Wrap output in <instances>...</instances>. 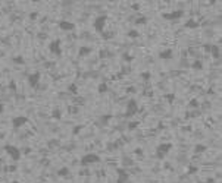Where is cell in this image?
<instances>
[{
    "instance_id": "ee69618b",
    "label": "cell",
    "mask_w": 222,
    "mask_h": 183,
    "mask_svg": "<svg viewBox=\"0 0 222 183\" xmlns=\"http://www.w3.org/2000/svg\"><path fill=\"white\" fill-rule=\"evenodd\" d=\"M12 183H19V182H18V180H15V182H12Z\"/></svg>"
},
{
    "instance_id": "d6986e66",
    "label": "cell",
    "mask_w": 222,
    "mask_h": 183,
    "mask_svg": "<svg viewBox=\"0 0 222 183\" xmlns=\"http://www.w3.org/2000/svg\"><path fill=\"white\" fill-rule=\"evenodd\" d=\"M206 150H207V146H206V145H202V144H199V145H196V146H194V152H196V154L204 152Z\"/></svg>"
},
{
    "instance_id": "8fae6325",
    "label": "cell",
    "mask_w": 222,
    "mask_h": 183,
    "mask_svg": "<svg viewBox=\"0 0 222 183\" xmlns=\"http://www.w3.org/2000/svg\"><path fill=\"white\" fill-rule=\"evenodd\" d=\"M172 150V144L171 142H165V144H160L159 146H156V152H162V154H168Z\"/></svg>"
},
{
    "instance_id": "8992f818",
    "label": "cell",
    "mask_w": 222,
    "mask_h": 183,
    "mask_svg": "<svg viewBox=\"0 0 222 183\" xmlns=\"http://www.w3.org/2000/svg\"><path fill=\"white\" fill-rule=\"evenodd\" d=\"M184 16V10L182 9H178V10H172V12H168V13H163L162 18L166 19V21H177L179 18Z\"/></svg>"
},
{
    "instance_id": "ffe728a7",
    "label": "cell",
    "mask_w": 222,
    "mask_h": 183,
    "mask_svg": "<svg viewBox=\"0 0 222 183\" xmlns=\"http://www.w3.org/2000/svg\"><path fill=\"white\" fill-rule=\"evenodd\" d=\"M12 62L16 63V65H24V63H25V59H24L22 56H16V57L12 59Z\"/></svg>"
},
{
    "instance_id": "7bdbcfd3",
    "label": "cell",
    "mask_w": 222,
    "mask_h": 183,
    "mask_svg": "<svg viewBox=\"0 0 222 183\" xmlns=\"http://www.w3.org/2000/svg\"><path fill=\"white\" fill-rule=\"evenodd\" d=\"M206 183H216V182H215V180H212V179H207V180H206Z\"/></svg>"
},
{
    "instance_id": "ac0fdd59",
    "label": "cell",
    "mask_w": 222,
    "mask_h": 183,
    "mask_svg": "<svg viewBox=\"0 0 222 183\" xmlns=\"http://www.w3.org/2000/svg\"><path fill=\"white\" fill-rule=\"evenodd\" d=\"M107 89H109V87H107V83H100L99 85V88H97V92L99 94H105V92H107Z\"/></svg>"
},
{
    "instance_id": "3957f363",
    "label": "cell",
    "mask_w": 222,
    "mask_h": 183,
    "mask_svg": "<svg viewBox=\"0 0 222 183\" xmlns=\"http://www.w3.org/2000/svg\"><path fill=\"white\" fill-rule=\"evenodd\" d=\"M40 81H41V73L40 72H34V73H30L28 75V85L34 89H37L40 87Z\"/></svg>"
},
{
    "instance_id": "4dcf8cb0",
    "label": "cell",
    "mask_w": 222,
    "mask_h": 183,
    "mask_svg": "<svg viewBox=\"0 0 222 183\" xmlns=\"http://www.w3.org/2000/svg\"><path fill=\"white\" fill-rule=\"evenodd\" d=\"M194 173H197V167L196 166H190L188 167V174H194Z\"/></svg>"
},
{
    "instance_id": "f35d334b",
    "label": "cell",
    "mask_w": 222,
    "mask_h": 183,
    "mask_svg": "<svg viewBox=\"0 0 222 183\" xmlns=\"http://www.w3.org/2000/svg\"><path fill=\"white\" fill-rule=\"evenodd\" d=\"M211 47H212V44H211V43H209V44H206V45H204V50L209 53V51H211Z\"/></svg>"
},
{
    "instance_id": "4316f807",
    "label": "cell",
    "mask_w": 222,
    "mask_h": 183,
    "mask_svg": "<svg viewBox=\"0 0 222 183\" xmlns=\"http://www.w3.org/2000/svg\"><path fill=\"white\" fill-rule=\"evenodd\" d=\"M150 78H152V73H150V72H143V73H141V79L149 81Z\"/></svg>"
},
{
    "instance_id": "2e32d148",
    "label": "cell",
    "mask_w": 222,
    "mask_h": 183,
    "mask_svg": "<svg viewBox=\"0 0 222 183\" xmlns=\"http://www.w3.org/2000/svg\"><path fill=\"white\" fill-rule=\"evenodd\" d=\"M190 67H191V69H194V70H202V69H203V63H202V60H194L193 65H190Z\"/></svg>"
},
{
    "instance_id": "8d00e7d4",
    "label": "cell",
    "mask_w": 222,
    "mask_h": 183,
    "mask_svg": "<svg viewBox=\"0 0 222 183\" xmlns=\"http://www.w3.org/2000/svg\"><path fill=\"white\" fill-rule=\"evenodd\" d=\"M68 110H69V113H72V114H75V113H78V112H77V110H78L77 107H69Z\"/></svg>"
},
{
    "instance_id": "ba28073f",
    "label": "cell",
    "mask_w": 222,
    "mask_h": 183,
    "mask_svg": "<svg viewBox=\"0 0 222 183\" xmlns=\"http://www.w3.org/2000/svg\"><path fill=\"white\" fill-rule=\"evenodd\" d=\"M57 27H59V29H62L65 32H69V31L75 29V23L71 22V21H66V19H62V21H59Z\"/></svg>"
},
{
    "instance_id": "277c9868",
    "label": "cell",
    "mask_w": 222,
    "mask_h": 183,
    "mask_svg": "<svg viewBox=\"0 0 222 183\" xmlns=\"http://www.w3.org/2000/svg\"><path fill=\"white\" fill-rule=\"evenodd\" d=\"M99 161H100V157L97 154L88 152L81 158V166H88V164H94V163H99Z\"/></svg>"
},
{
    "instance_id": "e575fe53",
    "label": "cell",
    "mask_w": 222,
    "mask_h": 183,
    "mask_svg": "<svg viewBox=\"0 0 222 183\" xmlns=\"http://www.w3.org/2000/svg\"><path fill=\"white\" fill-rule=\"evenodd\" d=\"M156 158H157V160H163V158H165V154H162V152H156Z\"/></svg>"
},
{
    "instance_id": "f1b7e54d",
    "label": "cell",
    "mask_w": 222,
    "mask_h": 183,
    "mask_svg": "<svg viewBox=\"0 0 222 183\" xmlns=\"http://www.w3.org/2000/svg\"><path fill=\"white\" fill-rule=\"evenodd\" d=\"M100 35L103 37L105 40H109V38H112V37H113V32H105V31H103Z\"/></svg>"
},
{
    "instance_id": "30bf717a",
    "label": "cell",
    "mask_w": 222,
    "mask_h": 183,
    "mask_svg": "<svg viewBox=\"0 0 222 183\" xmlns=\"http://www.w3.org/2000/svg\"><path fill=\"white\" fill-rule=\"evenodd\" d=\"M116 173H118L116 183H127V180L130 179V174L125 172L124 168H118V170H116Z\"/></svg>"
},
{
    "instance_id": "d4e9b609",
    "label": "cell",
    "mask_w": 222,
    "mask_h": 183,
    "mask_svg": "<svg viewBox=\"0 0 222 183\" xmlns=\"http://www.w3.org/2000/svg\"><path fill=\"white\" fill-rule=\"evenodd\" d=\"M138 35H140V32H138V31H135V29L128 31V37H131V38H137Z\"/></svg>"
},
{
    "instance_id": "6da1fadb",
    "label": "cell",
    "mask_w": 222,
    "mask_h": 183,
    "mask_svg": "<svg viewBox=\"0 0 222 183\" xmlns=\"http://www.w3.org/2000/svg\"><path fill=\"white\" fill-rule=\"evenodd\" d=\"M5 151L7 152V155L12 158L13 161H19L21 160V150L15 145H10V144H6L5 145Z\"/></svg>"
},
{
    "instance_id": "f546056e",
    "label": "cell",
    "mask_w": 222,
    "mask_h": 183,
    "mask_svg": "<svg viewBox=\"0 0 222 183\" xmlns=\"http://www.w3.org/2000/svg\"><path fill=\"white\" fill-rule=\"evenodd\" d=\"M110 119H112V114H105V116H102V117H100V120L103 122V123H107V122H109Z\"/></svg>"
},
{
    "instance_id": "52a82bcc",
    "label": "cell",
    "mask_w": 222,
    "mask_h": 183,
    "mask_svg": "<svg viewBox=\"0 0 222 183\" xmlns=\"http://www.w3.org/2000/svg\"><path fill=\"white\" fill-rule=\"evenodd\" d=\"M28 123V117L27 116H16L12 119V128H13L15 130L16 129H21L24 125Z\"/></svg>"
},
{
    "instance_id": "5b68a950",
    "label": "cell",
    "mask_w": 222,
    "mask_h": 183,
    "mask_svg": "<svg viewBox=\"0 0 222 183\" xmlns=\"http://www.w3.org/2000/svg\"><path fill=\"white\" fill-rule=\"evenodd\" d=\"M138 112H140V108H138L137 100L131 98V100L128 101V104H127V113H125V116H127V117H131V116H134V114H137Z\"/></svg>"
},
{
    "instance_id": "e0dca14e",
    "label": "cell",
    "mask_w": 222,
    "mask_h": 183,
    "mask_svg": "<svg viewBox=\"0 0 222 183\" xmlns=\"http://www.w3.org/2000/svg\"><path fill=\"white\" fill-rule=\"evenodd\" d=\"M69 174V168L68 167H62L60 170H57V176H60V177H66Z\"/></svg>"
},
{
    "instance_id": "83f0119b",
    "label": "cell",
    "mask_w": 222,
    "mask_h": 183,
    "mask_svg": "<svg viewBox=\"0 0 222 183\" xmlns=\"http://www.w3.org/2000/svg\"><path fill=\"white\" fill-rule=\"evenodd\" d=\"M138 125H140V122H131V123L128 125V129H130V130H132V129H137V128H138Z\"/></svg>"
},
{
    "instance_id": "1f68e13d",
    "label": "cell",
    "mask_w": 222,
    "mask_h": 183,
    "mask_svg": "<svg viewBox=\"0 0 222 183\" xmlns=\"http://www.w3.org/2000/svg\"><path fill=\"white\" fill-rule=\"evenodd\" d=\"M81 129H82V125H78V126H75V128H74V135H78Z\"/></svg>"
},
{
    "instance_id": "4fadbf2b",
    "label": "cell",
    "mask_w": 222,
    "mask_h": 183,
    "mask_svg": "<svg viewBox=\"0 0 222 183\" xmlns=\"http://www.w3.org/2000/svg\"><path fill=\"white\" fill-rule=\"evenodd\" d=\"M212 54V57L213 59H219L221 57V48H219V45H216V44H212V47H211V51H209Z\"/></svg>"
},
{
    "instance_id": "5bb4252c",
    "label": "cell",
    "mask_w": 222,
    "mask_h": 183,
    "mask_svg": "<svg viewBox=\"0 0 222 183\" xmlns=\"http://www.w3.org/2000/svg\"><path fill=\"white\" fill-rule=\"evenodd\" d=\"M91 51H93V50H91V47L82 45V47H80V50H78V54H80L81 57H85V56H88Z\"/></svg>"
},
{
    "instance_id": "9c48e42d",
    "label": "cell",
    "mask_w": 222,
    "mask_h": 183,
    "mask_svg": "<svg viewBox=\"0 0 222 183\" xmlns=\"http://www.w3.org/2000/svg\"><path fill=\"white\" fill-rule=\"evenodd\" d=\"M49 50H50L53 54L56 56H60L62 54V47H60V40H53L49 44Z\"/></svg>"
},
{
    "instance_id": "cb8c5ba5",
    "label": "cell",
    "mask_w": 222,
    "mask_h": 183,
    "mask_svg": "<svg viewBox=\"0 0 222 183\" xmlns=\"http://www.w3.org/2000/svg\"><path fill=\"white\" fill-rule=\"evenodd\" d=\"M68 89H69V92H72V94H78V88H77V85L75 83H71L69 87H68Z\"/></svg>"
},
{
    "instance_id": "9a60e30c",
    "label": "cell",
    "mask_w": 222,
    "mask_h": 183,
    "mask_svg": "<svg viewBox=\"0 0 222 183\" xmlns=\"http://www.w3.org/2000/svg\"><path fill=\"white\" fill-rule=\"evenodd\" d=\"M199 27H200V22H197L194 19H188L186 22V28H188V29H196V28H199Z\"/></svg>"
},
{
    "instance_id": "60d3db41",
    "label": "cell",
    "mask_w": 222,
    "mask_h": 183,
    "mask_svg": "<svg viewBox=\"0 0 222 183\" xmlns=\"http://www.w3.org/2000/svg\"><path fill=\"white\" fill-rule=\"evenodd\" d=\"M3 112H5V104H3V103H0V114H2Z\"/></svg>"
},
{
    "instance_id": "d590c367",
    "label": "cell",
    "mask_w": 222,
    "mask_h": 183,
    "mask_svg": "<svg viewBox=\"0 0 222 183\" xmlns=\"http://www.w3.org/2000/svg\"><path fill=\"white\" fill-rule=\"evenodd\" d=\"M37 16H38V12H31V13H30L31 19H37Z\"/></svg>"
},
{
    "instance_id": "484cf974",
    "label": "cell",
    "mask_w": 222,
    "mask_h": 183,
    "mask_svg": "<svg viewBox=\"0 0 222 183\" xmlns=\"http://www.w3.org/2000/svg\"><path fill=\"white\" fill-rule=\"evenodd\" d=\"M165 100H166L168 103H174V100H175V94H166V95H165Z\"/></svg>"
},
{
    "instance_id": "7c38bea8",
    "label": "cell",
    "mask_w": 222,
    "mask_h": 183,
    "mask_svg": "<svg viewBox=\"0 0 222 183\" xmlns=\"http://www.w3.org/2000/svg\"><path fill=\"white\" fill-rule=\"evenodd\" d=\"M159 57L163 59V60H168V59H172V57H174V53H172L171 48H166V50H162V51L159 53Z\"/></svg>"
},
{
    "instance_id": "836d02e7",
    "label": "cell",
    "mask_w": 222,
    "mask_h": 183,
    "mask_svg": "<svg viewBox=\"0 0 222 183\" xmlns=\"http://www.w3.org/2000/svg\"><path fill=\"white\" fill-rule=\"evenodd\" d=\"M122 57H124V60H125V62H128V63L132 60V56H130V54H127V53H125L124 56H122Z\"/></svg>"
},
{
    "instance_id": "74e56055",
    "label": "cell",
    "mask_w": 222,
    "mask_h": 183,
    "mask_svg": "<svg viewBox=\"0 0 222 183\" xmlns=\"http://www.w3.org/2000/svg\"><path fill=\"white\" fill-rule=\"evenodd\" d=\"M99 56H100V59H105V57H107V51L102 50V51H100V54H99Z\"/></svg>"
},
{
    "instance_id": "44dd1931",
    "label": "cell",
    "mask_w": 222,
    "mask_h": 183,
    "mask_svg": "<svg viewBox=\"0 0 222 183\" xmlns=\"http://www.w3.org/2000/svg\"><path fill=\"white\" fill-rule=\"evenodd\" d=\"M52 117H53V119H56V120H59L60 117H62V112H60L59 108H55L53 112H52Z\"/></svg>"
},
{
    "instance_id": "ab89813d",
    "label": "cell",
    "mask_w": 222,
    "mask_h": 183,
    "mask_svg": "<svg viewBox=\"0 0 222 183\" xmlns=\"http://www.w3.org/2000/svg\"><path fill=\"white\" fill-rule=\"evenodd\" d=\"M131 7H132V10H138V9H140V5H138V3H134Z\"/></svg>"
},
{
    "instance_id": "7a4b0ae2",
    "label": "cell",
    "mask_w": 222,
    "mask_h": 183,
    "mask_svg": "<svg viewBox=\"0 0 222 183\" xmlns=\"http://www.w3.org/2000/svg\"><path fill=\"white\" fill-rule=\"evenodd\" d=\"M106 22H107V16L106 15H100V16H97L94 18V22H93V27L96 29V32L99 34H102L105 31V25H106Z\"/></svg>"
},
{
    "instance_id": "603a6c76",
    "label": "cell",
    "mask_w": 222,
    "mask_h": 183,
    "mask_svg": "<svg viewBox=\"0 0 222 183\" xmlns=\"http://www.w3.org/2000/svg\"><path fill=\"white\" fill-rule=\"evenodd\" d=\"M147 23V18L146 16H140L138 19H135V25H144Z\"/></svg>"
},
{
    "instance_id": "b9f144b4",
    "label": "cell",
    "mask_w": 222,
    "mask_h": 183,
    "mask_svg": "<svg viewBox=\"0 0 222 183\" xmlns=\"http://www.w3.org/2000/svg\"><path fill=\"white\" fill-rule=\"evenodd\" d=\"M9 172H16V166H10L9 167Z\"/></svg>"
},
{
    "instance_id": "d6a6232c",
    "label": "cell",
    "mask_w": 222,
    "mask_h": 183,
    "mask_svg": "<svg viewBox=\"0 0 222 183\" xmlns=\"http://www.w3.org/2000/svg\"><path fill=\"white\" fill-rule=\"evenodd\" d=\"M9 88H10L12 91H13V92H15V91H16V83H15L13 81H12V82H9Z\"/></svg>"
},
{
    "instance_id": "7402d4cb",
    "label": "cell",
    "mask_w": 222,
    "mask_h": 183,
    "mask_svg": "<svg viewBox=\"0 0 222 183\" xmlns=\"http://www.w3.org/2000/svg\"><path fill=\"white\" fill-rule=\"evenodd\" d=\"M188 107H190V108H199V107H200V101L194 98V100H191V101L188 103Z\"/></svg>"
}]
</instances>
